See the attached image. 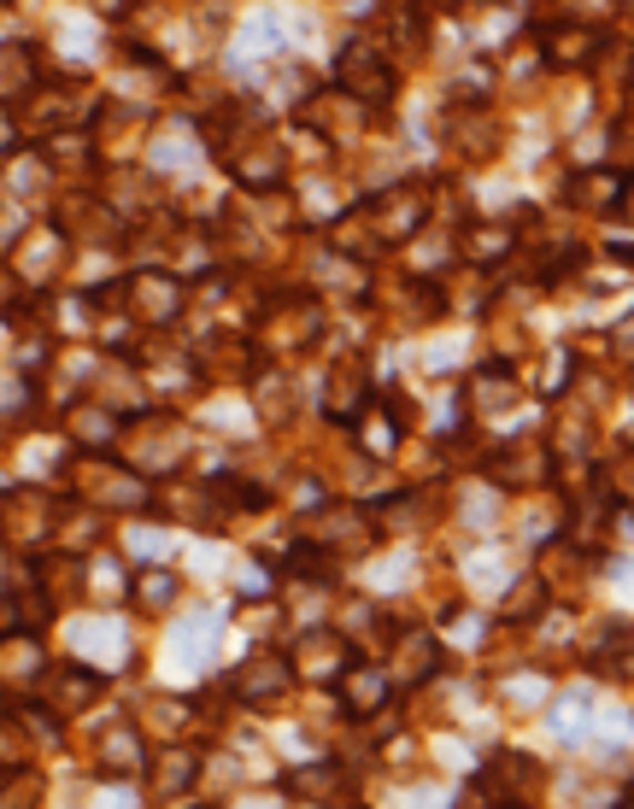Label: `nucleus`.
<instances>
[{
  "mask_svg": "<svg viewBox=\"0 0 634 809\" xmlns=\"http://www.w3.org/2000/svg\"><path fill=\"white\" fill-rule=\"evenodd\" d=\"M335 77L353 100H364V107H388V100H394V65H388L376 48H364V41H346L341 48Z\"/></svg>",
  "mask_w": 634,
  "mask_h": 809,
  "instance_id": "nucleus-1",
  "label": "nucleus"
},
{
  "mask_svg": "<svg viewBox=\"0 0 634 809\" xmlns=\"http://www.w3.org/2000/svg\"><path fill=\"white\" fill-rule=\"evenodd\" d=\"M294 663L312 680H335V675H346V669H359V657L346 651V639L341 634H330V628H312L300 639V651H294Z\"/></svg>",
  "mask_w": 634,
  "mask_h": 809,
  "instance_id": "nucleus-2",
  "label": "nucleus"
},
{
  "mask_svg": "<svg viewBox=\"0 0 634 809\" xmlns=\"http://www.w3.org/2000/svg\"><path fill=\"white\" fill-rule=\"evenodd\" d=\"M546 475V446L541 441H511L494 452V482L505 487H535Z\"/></svg>",
  "mask_w": 634,
  "mask_h": 809,
  "instance_id": "nucleus-3",
  "label": "nucleus"
},
{
  "mask_svg": "<svg viewBox=\"0 0 634 809\" xmlns=\"http://www.w3.org/2000/svg\"><path fill=\"white\" fill-rule=\"evenodd\" d=\"M541 48L552 65H582V59L600 48V36H593L587 24H576V18H552V24L541 30Z\"/></svg>",
  "mask_w": 634,
  "mask_h": 809,
  "instance_id": "nucleus-4",
  "label": "nucleus"
},
{
  "mask_svg": "<svg viewBox=\"0 0 634 809\" xmlns=\"http://www.w3.org/2000/svg\"><path fill=\"white\" fill-rule=\"evenodd\" d=\"M130 305H135L148 323H171L177 311H182V287H177L171 276H159V270H148V276L130 282Z\"/></svg>",
  "mask_w": 634,
  "mask_h": 809,
  "instance_id": "nucleus-5",
  "label": "nucleus"
},
{
  "mask_svg": "<svg viewBox=\"0 0 634 809\" xmlns=\"http://www.w3.org/2000/svg\"><path fill=\"white\" fill-rule=\"evenodd\" d=\"M364 218L376 223L382 241H394V235H412L417 223H423V200H412V194H388V200H371V205H364Z\"/></svg>",
  "mask_w": 634,
  "mask_h": 809,
  "instance_id": "nucleus-6",
  "label": "nucleus"
},
{
  "mask_svg": "<svg viewBox=\"0 0 634 809\" xmlns=\"http://www.w3.org/2000/svg\"><path fill=\"white\" fill-rule=\"evenodd\" d=\"M171 651L189 663V669H200V663H212L218 651V616H189L171 628Z\"/></svg>",
  "mask_w": 634,
  "mask_h": 809,
  "instance_id": "nucleus-7",
  "label": "nucleus"
},
{
  "mask_svg": "<svg viewBox=\"0 0 634 809\" xmlns=\"http://www.w3.org/2000/svg\"><path fill=\"white\" fill-rule=\"evenodd\" d=\"M289 680L294 675H289V663H282V657H253L248 669L235 675V692L248 698V704L253 698H282V692H289Z\"/></svg>",
  "mask_w": 634,
  "mask_h": 809,
  "instance_id": "nucleus-8",
  "label": "nucleus"
},
{
  "mask_svg": "<svg viewBox=\"0 0 634 809\" xmlns=\"http://www.w3.org/2000/svg\"><path fill=\"white\" fill-rule=\"evenodd\" d=\"M289 786H294V792H305L312 803H341L346 792H353V780H346L341 762H318V769H300V775H289Z\"/></svg>",
  "mask_w": 634,
  "mask_h": 809,
  "instance_id": "nucleus-9",
  "label": "nucleus"
},
{
  "mask_svg": "<svg viewBox=\"0 0 634 809\" xmlns=\"http://www.w3.org/2000/svg\"><path fill=\"white\" fill-rule=\"evenodd\" d=\"M194 780H200V757L194 751H165V757H159V769H153V792L177 798V792H189Z\"/></svg>",
  "mask_w": 634,
  "mask_h": 809,
  "instance_id": "nucleus-10",
  "label": "nucleus"
},
{
  "mask_svg": "<svg viewBox=\"0 0 634 809\" xmlns=\"http://www.w3.org/2000/svg\"><path fill=\"white\" fill-rule=\"evenodd\" d=\"M141 769V734L135 728H118L107 739V762H100V780H130Z\"/></svg>",
  "mask_w": 634,
  "mask_h": 809,
  "instance_id": "nucleus-11",
  "label": "nucleus"
},
{
  "mask_svg": "<svg viewBox=\"0 0 634 809\" xmlns=\"http://www.w3.org/2000/svg\"><path fill=\"white\" fill-rule=\"evenodd\" d=\"M535 780V762L529 757H494V769L482 775V786H494V798H505V803H517V792Z\"/></svg>",
  "mask_w": 634,
  "mask_h": 809,
  "instance_id": "nucleus-12",
  "label": "nucleus"
},
{
  "mask_svg": "<svg viewBox=\"0 0 634 809\" xmlns=\"http://www.w3.org/2000/svg\"><path fill=\"white\" fill-rule=\"evenodd\" d=\"M100 687H107V680H100L94 669H83V663H77L71 675H59V680H53V704H59V710H83V704H94V698H100Z\"/></svg>",
  "mask_w": 634,
  "mask_h": 809,
  "instance_id": "nucleus-13",
  "label": "nucleus"
},
{
  "mask_svg": "<svg viewBox=\"0 0 634 809\" xmlns=\"http://www.w3.org/2000/svg\"><path fill=\"white\" fill-rule=\"evenodd\" d=\"M570 194H576L582 205H593V212H617V200L628 194V182L611 176V171H593V176H582V182H570Z\"/></svg>",
  "mask_w": 634,
  "mask_h": 809,
  "instance_id": "nucleus-14",
  "label": "nucleus"
},
{
  "mask_svg": "<svg viewBox=\"0 0 634 809\" xmlns=\"http://www.w3.org/2000/svg\"><path fill=\"white\" fill-rule=\"evenodd\" d=\"M394 663H400V680H429L435 663H441V646L429 634H412L405 639V657H394Z\"/></svg>",
  "mask_w": 634,
  "mask_h": 809,
  "instance_id": "nucleus-15",
  "label": "nucleus"
},
{
  "mask_svg": "<svg viewBox=\"0 0 634 809\" xmlns=\"http://www.w3.org/2000/svg\"><path fill=\"white\" fill-rule=\"evenodd\" d=\"M388 698V680L376 669H353V680H346V704H353V716H376Z\"/></svg>",
  "mask_w": 634,
  "mask_h": 809,
  "instance_id": "nucleus-16",
  "label": "nucleus"
},
{
  "mask_svg": "<svg viewBox=\"0 0 634 809\" xmlns=\"http://www.w3.org/2000/svg\"><path fill=\"white\" fill-rule=\"evenodd\" d=\"M541 598H546V587H541V575H529L523 587H517V593L505 598V610H500V616H505V621H523L529 610H541Z\"/></svg>",
  "mask_w": 634,
  "mask_h": 809,
  "instance_id": "nucleus-17",
  "label": "nucleus"
},
{
  "mask_svg": "<svg viewBox=\"0 0 634 809\" xmlns=\"http://www.w3.org/2000/svg\"><path fill=\"white\" fill-rule=\"evenodd\" d=\"M77 434H83L89 446H100V441H112V434H118V423L107 417V411H77Z\"/></svg>",
  "mask_w": 634,
  "mask_h": 809,
  "instance_id": "nucleus-18",
  "label": "nucleus"
},
{
  "mask_svg": "<svg viewBox=\"0 0 634 809\" xmlns=\"http://www.w3.org/2000/svg\"><path fill=\"white\" fill-rule=\"evenodd\" d=\"M171 593H177L171 575H153V580H148V605H171Z\"/></svg>",
  "mask_w": 634,
  "mask_h": 809,
  "instance_id": "nucleus-19",
  "label": "nucleus"
},
{
  "mask_svg": "<svg viewBox=\"0 0 634 809\" xmlns=\"http://www.w3.org/2000/svg\"><path fill=\"white\" fill-rule=\"evenodd\" d=\"M271 587H276V575L264 569V564H259V569H248V593H271Z\"/></svg>",
  "mask_w": 634,
  "mask_h": 809,
  "instance_id": "nucleus-20",
  "label": "nucleus"
},
{
  "mask_svg": "<svg viewBox=\"0 0 634 809\" xmlns=\"http://www.w3.org/2000/svg\"><path fill=\"white\" fill-rule=\"evenodd\" d=\"M200 809H212V803H200Z\"/></svg>",
  "mask_w": 634,
  "mask_h": 809,
  "instance_id": "nucleus-21",
  "label": "nucleus"
}]
</instances>
